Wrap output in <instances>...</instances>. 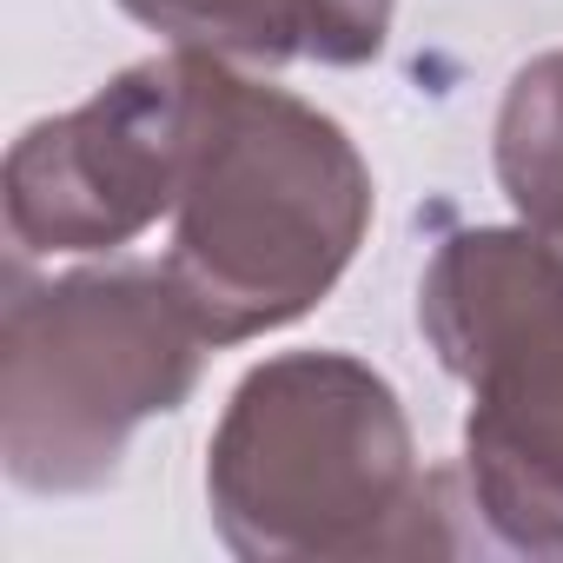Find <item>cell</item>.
<instances>
[{
  "mask_svg": "<svg viewBox=\"0 0 563 563\" xmlns=\"http://www.w3.org/2000/svg\"><path fill=\"white\" fill-rule=\"evenodd\" d=\"M372 206V166L332 113L199 54V140L159 272L206 345L306 319L358 258Z\"/></svg>",
  "mask_w": 563,
  "mask_h": 563,
  "instance_id": "cell-2",
  "label": "cell"
},
{
  "mask_svg": "<svg viewBox=\"0 0 563 563\" xmlns=\"http://www.w3.org/2000/svg\"><path fill=\"white\" fill-rule=\"evenodd\" d=\"M497 186L517 219L563 232V47L510 74L497 107Z\"/></svg>",
  "mask_w": 563,
  "mask_h": 563,
  "instance_id": "cell-6",
  "label": "cell"
},
{
  "mask_svg": "<svg viewBox=\"0 0 563 563\" xmlns=\"http://www.w3.org/2000/svg\"><path fill=\"white\" fill-rule=\"evenodd\" d=\"M398 0H306V60L319 67H365L385 54Z\"/></svg>",
  "mask_w": 563,
  "mask_h": 563,
  "instance_id": "cell-8",
  "label": "cell"
},
{
  "mask_svg": "<svg viewBox=\"0 0 563 563\" xmlns=\"http://www.w3.org/2000/svg\"><path fill=\"white\" fill-rule=\"evenodd\" d=\"M120 8L192 54L245 67L306 60V0H120Z\"/></svg>",
  "mask_w": 563,
  "mask_h": 563,
  "instance_id": "cell-7",
  "label": "cell"
},
{
  "mask_svg": "<svg viewBox=\"0 0 563 563\" xmlns=\"http://www.w3.org/2000/svg\"><path fill=\"white\" fill-rule=\"evenodd\" d=\"M418 325L471 391L464 484L484 543L563 556V232L530 219L444 232Z\"/></svg>",
  "mask_w": 563,
  "mask_h": 563,
  "instance_id": "cell-4",
  "label": "cell"
},
{
  "mask_svg": "<svg viewBox=\"0 0 563 563\" xmlns=\"http://www.w3.org/2000/svg\"><path fill=\"white\" fill-rule=\"evenodd\" d=\"M206 332L159 265H80L0 299V464L34 497H87L120 477L146 418L192 398Z\"/></svg>",
  "mask_w": 563,
  "mask_h": 563,
  "instance_id": "cell-3",
  "label": "cell"
},
{
  "mask_svg": "<svg viewBox=\"0 0 563 563\" xmlns=\"http://www.w3.org/2000/svg\"><path fill=\"white\" fill-rule=\"evenodd\" d=\"M206 504L245 563L484 550L464 464L424 471L391 378L352 352H278L239 378L206 451Z\"/></svg>",
  "mask_w": 563,
  "mask_h": 563,
  "instance_id": "cell-1",
  "label": "cell"
},
{
  "mask_svg": "<svg viewBox=\"0 0 563 563\" xmlns=\"http://www.w3.org/2000/svg\"><path fill=\"white\" fill-rule=\"evenodd\" d=\"M199 140V54L173 47L113 74L87 107L27 126L8 153L21 252H120L179 206Z\"/></svg>",
  "mask_w": 563,
  "mask_h": 563,
  "instance_id": "cell-5",
  "label": "cell"
}]
</instances>
